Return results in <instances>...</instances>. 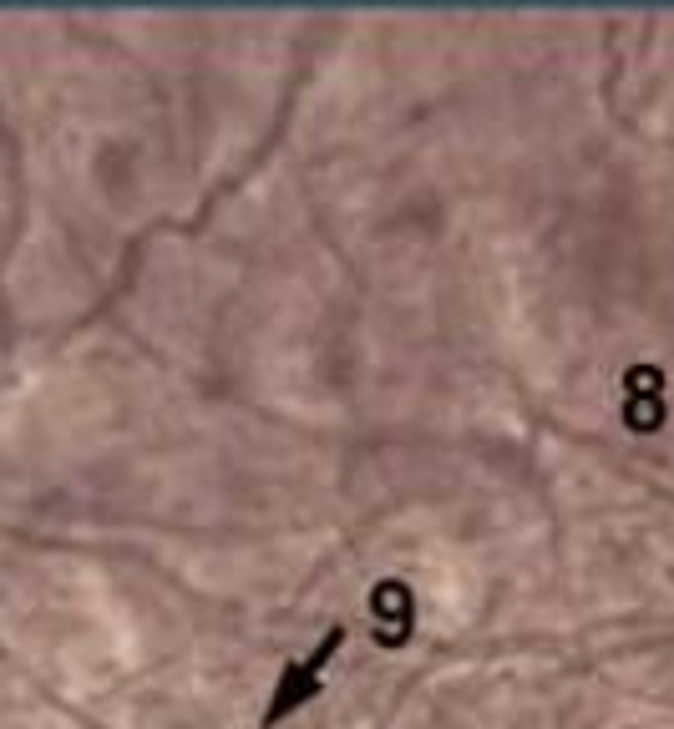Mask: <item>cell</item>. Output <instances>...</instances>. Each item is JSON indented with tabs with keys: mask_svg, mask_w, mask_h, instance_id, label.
<instances>
[{
	"mask_svg": "<svg viewBox=\"0 0 674 729\" xmlns=\"http://www.w3.org/2000/svg\"><path fill=\"white\" fill-rule=\"evenodd\" d=\"M340 648H345V628L335 623L325 638H315V648H310L305 659H289V664L279 669L274 689H269V704H264V714H259V729H279L289 714H299L305 704H315V699L325 694V674H330V664L340 659Z\"/></svg>",
	"mask_w": 674,
	"mask_h": 729,
	"instance_id": "obj_1",
	"label": "cell"
}]
</instances>
